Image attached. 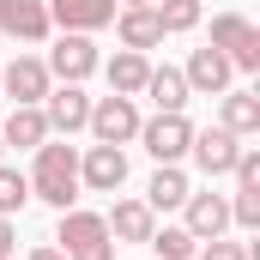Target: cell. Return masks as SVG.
I'll return each instance as SVG.
<instances>
[{
	"mask_svg": "<svg viewBox=\"0 0 260 260\" xmlns=\"http://www.w3.org/2000/svg\"><path fill=\"white\" fill-rule=\"evenodd\" d=\"M133 139H145V151L157 157V164H176V157H188V139H194V121L176 109V115H157V121H139Z\"/></svg>",
	"mask_w": 260,
	"mask_h": 260,
	"instance_id": "8992f818",
	"label": "cell"
},
{
	"mask_svg": "<svg viewBox=\"0 0 260 260\" xmlns=\"http://www.w3.org/2000/svg\"><path fill=\"white\" fill-rule=\"evenodd\" d=\"M85 127L97 133V145H127L133 133H139V109H133V97H115L109 91V97L91 103V121Z\"/></svg>",
	"mask_w": 260,
	"mask_h": 260,
	"instance_id": "5b68a950",
	"label": "cell"
},
{
	"mask_svg": "<svg viewBox=\"0 0 260 260\" xmlns=\"http://www.w3.org/2000/svg\"><path fill=\"white\" fill-rule=\"evenodd\" d=\"M24 200H30V182H24L18 170H6V164H0V218H12Z\"/></svg>",
	"mask_w": 260,
	"mask_h": 260,
	"instance_id": "cb8c5ba5",
	"label": "cell"
},
{
	"mask_svg": "<svg viewBox=\"0 0 260 260\" xmlns=\"http://www.w3.org/2000/svg\"><path fill=\"white\" fill-rule=\"evenodd\" d=\"M12 242H18V236H12V224L0 218V260H12Z\"/></svg>",
	"mask_w": 260,
	"mask_h": 260,
	"instance_id": "83f0119b",
	"label": "cell"
},
{
	"mask_svg": "<svg viewBox=\"0 0 260 260\" xmlns=\"http://www.w3.org/2000/svg\"><path fill=\"white\" fill-rule=\"evenodd\" d=\"M200 260H248V248H242V242H224V236H212V242H206V248H194Z\"/></svg>",
	"mask_w": 260,
	"mask_h": 260,
	"instance_id": "484cf974",
	"label": "cell"
},
{
	"mask_svg": "<svg viewBox=\"0 0 260 260\" xmlns=\"http://www.w3.org/2000/svg\"><path fill=\"white\" fill-rule=\"evenodd\" d=\"M30 260H67V254H61V248H55V242H43V248H37V254H30Z\"/></svg>",
	"mask_w": 260,
	"mask_h": 260,
	"instance_id": "f1b7e54d",
	"label": "cell"
},
{
	"mask_svg": "<svg viewBox=\"0 0 260 260\" xmlns=\"http://www.w3.org/2000/svg\"><path fill=\"white\" fill-rule=\"evenodd\" d=\"M30 200H43V206H55L67 212L73 200H79V151L73 145H37V170H30Z\"/></svg>",
	"mask_w": 260,
	"mask_h": 260,
	"instance_id": "6da1fadb",
	"label": "cell"
},
{
	"mask_svg": "<svg viewBox=\"0 0 260 260\" xmlns=\"http://www.w3.org/2000/svg\"><path fill=\"white\" fill-rule=\"evenodd\" d=\"M230 176H236V188H260V157H254V151H242Z\"/></svg>",
	"mask_w": 260,
	"mask_h": 260,
	"instance_id": "4316f807",
	"label": "cell"
},
{
	"mask_svg": "<svg viewBox=\"0 0 260 260\" xmlns=\"http://www.w3.org/2000/svg\"><path fill=\"white\" fill-rule=\"evenodd\" d=\"M6 145H43L49 139V121H43V103H12V115H6V127H0Z\"/></svg>",
	"mask_w": 260,
	"mask_h": 260,
	"instance_id": "e0dca14e",
	"label": "cell"
},
{
	"mask_svg": "<svg viewBox=\"0 0 260 260\" xmlns=\"http://www.w3.org/2000/svg\"><path fill=\"white\" fill-rule=\"evenodd\" d=\"M55 242H61V254H67V260H115L109 224H103L97 212H79V206H67V212H61Z\"/></svg>",
	"mask_w": 260,
	"mask_h": 260,
	"instance_id": "7a4b0ae2",
	"label": "cell"
},
{
	"mask_svg": "<svg viewBox=\"0 0 260 260\" xmlns=\"http://www.w3.org/2000/svg\"><path fill=\"white\" fill-rule=\"evenodd\" d=\"M188 151H194V164L206 170V176H230L236 157H242V145H236V133H230V127H194Z\"/></svg>",
	"mask_w": 260,
	"mask_h": 260,
	"instance_id": "52a82bcc",
	"label": "cell"
},
{
	"mask_svg": "<svg viewBox=\"0 0 260 260\" xmlns=\"http://www.w3.org/2000/svg\"><path fill=\"white\" fill-rule=\"evenodd\" d=\"M218 127H230L236 139H242V133H260V97H254V91H230V97H224V121H218Z\"/></svg>",
	"mask_w": 260,
	"mask_h": 260,
	"instance_id": "44dd1931",
	"label": "cell"
},
{
	"mask_svg": "<svg viewBox=\"0 0 260 260\" xmlns=\"http://www.w3.org/2000/svg\"><path fill=\"white\" fill-rule=\"evenodd\" d=\"M49 79H61V85H79V79H91L97 67H103V55H97V43L91 37H79V30H61V43L49 49Z\"/></svg>",
	"mask_w": 260,
	"mask_h": 260,
	"instance_id": "277c9868",
	"label": "cell"
},
{
	"mask_svg": "<svg viewBox=\"0 0 260 260\" xmlns=\"http://www.w3.org/2000/svg\"><path fill=\"white\" fill-rule=\"evenodd\" d=\"M43 121H49V133H79L85 121H91V97L79 91V85H49V97H43Z\"/></svg>",
	"mask_w": 260,
	"mask_h": 260,
	"instance_id": "8fae6325",
	"label": "cell"
},
{
	"mask_svg": "<svg viewBox=\"0 0 260 260\" xmlns=\"http://www.w3.org/2000/svg\"><path fill=\"white\" fill-rule=\"evenodd\" d=\"M230 73H236V67L224 61L218 49H194V61H188V73H182V79H188V91H206V97H218V91L230 85Z\"/></svg>",
	"mask_w": 260,
	"mask_h": 260,
	"instance_id": "2e32d148",
	"label": "cell"
},
{
	"mask_svg": "<svg viewBox=\"0 0 260 260\" xmlns=\"http://www.w3.org/2000/svg\"><path fill=\"white\" fill-rule=\"evenodd\" d=\"M0 91H6L12 103H43V97H49V67L37 61V55H18V61L0 73Z\"/></svg>",
	"mask_w": 260,
	"mask_h": 260,
	"instance_id": "7c38bea8",
	"label": "cell"
},
{
	"mask_svg": "<svg viewBox=\"0 0 260 260\" xmlns=\"http://www.w3.org/2000/svg\"><path fill=\"white\" fill-rule=\"evenodd\" d=\"M139 97H151L157 103V115H176L182 103H188V79L176 73V67H151V79H145V91Z\"/></svg>",
	"mask_w": 260,
	"mask_h": 260,
	"instance_id": "ac0fdd59",
	"label": "cell"
},
{
	"mask_svg": "<svg viewBox=\"0 0 260 260\" xmlns=\"http://www.w3.org/2000/svg\"><path fill=\"white\" fill-rule=\"evenodd\" d=\"M49 24L91 37V30H103V24H115V0H49Z\"/></svg>",
	"mask_w": 260,
	"mask_h": 260,
	"instance_id": "9c48e42d",
	"label": "cell"
},
{
	"mask_svg": "<svg viewBox=\"0 0 260 260\" xmlns=\"http://www.w3.org/2000/svg\"><path fill=\"white\" fill-rule=\"evenodd\" d=\"M182 206H188V224H182V230H188L194 242L224 236V224H230V200H224V194H188Z\"/></svg>",
	"mask_w": 260,
	"mask_h": 260,
	"instance_id": "4fadbf2b",
	"label": "cell"
},
{
	"mask_svg": "<svg viewBox=\"0 0 260 260\" xmlns=\"http://www.w3.org/2000/svg\"><path fill=\"white\" fill-rule=\"evenodd\" d=\"M230 218H236L242 230H254V224H260V188H236V200H230Z\"/></svg>",
	"mask_w": 260,
	"mask_h": 260,
	"instance_id": "d4e9b609",
	"label": "cell"
},
{
	"mask_svg": "<svg viewBox=\"0 0 260 260\" xmlns=\"http://www.w3.org/2000/svg\"><path fill=\"white\" fill-rule=\"evenodd\" d=\"M121 182H127V151H121V145H91L85 164H79V188H91V194H115Z\"/></svg>",
	"mask_w": 260,
	"mask_h": 260,
	"instance_id": "ba28073f",
	"label": "cell"
},
{
	"mask_svg": "<svg viewBox=\"0 0 260 260\" xmlns=\"http://www.w3.org/2000/svg\"><path fill=\"white\" fill-rule=\"evenodd\" d=\"M115 30H121V49H139V55L164 43V24H157L151 6H121L115 12Z\"/></svg>",
	"mask_w": 260,
	"mask_h": 260,
	"instance_id": "5bb4252c",
	"label": "cell"
},
{
	"mask_svg": "<svg viewBox=\"0 0 260 260\" xmlns=\"http://www.w3.org/2000/svg\"><path fill=\"white\" fill-rule=\"evenodd\" d=\"M151 12H157L164 37H182V30H194V24H200V0H157Z\"/></svg>",
	"mask_w": 260,
	"mask_h": 260,
	"instance_id": "7402d4cb",
	"label": "cell"
},
{
	"mask_svg": "<svg viewBox=\"0 0 260 260\" xmlns=\"http://www.w3.org/2000/svg\"><path fill=\"white\" fill-rule=\"evenodd\" d=\"M127 6H151V0H127Z\"/></svg>",
	"mask_w": 260,
	"mask_h": 260,
	"instance_id": "f546056e",
	"label": "cell"
},
{
	"mask_svg": "<svg viewBox=\"0 0 260 260\" xmlns=\"http://www.w3.org/2000/svg\"><path fill=\"white\" fill-rule=\"evenodd\" d=\"M0 30L12 43H43L49 37V0H0Z\"/></svg>",
	"mask_w": 260,
	"mask_h": 260,
	"instance_id": "30bf717a",
	"label": "cell"
},
{
	"mask_svg": "<svg viewBox=\"0 0 260 260\" xmlns=\"http://www.w3.org/2000/svg\"><path fill=\"white\" fill-rule=\"evenodd\" d=\"M0 151H6V139H0Z\"/></svg>",
	"mask_w": 260,
	"mask_h": 260,
	"instance_id": "4dcf8cb0",
	"label": "cell"
},
{
	"mask_svg": "<svg viewBox=\"0 0 260 260\" xmlns=\"http://www.w3.org/2000/svg\"><path fill=\"white\" fill-rule=\"evenodd\" d=\"M145 242L157 248V260H194V248H200V242L182 230V224H164V230H151Z\"/></svg>",
	"mask_w": 260,
	"mask_h": 260,
	"instance_id": "603a6c76",
	"label": "cell"
},
{
	"mask_svg": "<svg viewBox=\"0 0 260 260\" xmlns=\"http://www.w3.org/2000/svg\"><path fill=\"white\" fill-rule=\"evenodd\" d=\"M103 224H109V242H145V236L157 230V212H151L145 200H121Z\"/></svg>",
	"mask_w": 260,
	"mask_h": 260,
	"instance_id": "9a60e30c",
	"label": "cell"
},
{
	"mask_svg": "<svg viewBox=\"0 0 260 260\" xmlns=\"http://www.w3.org/2000/svg\"><path fill=\"white\" fill-rule=\"evenodd\" d=\"M145 79H151V61H145L139 49H121V55L109 61V91H115V97H139Z\"/></svg>",
	"mask_w": 260,
	"mask_h": 260,
	"instance_id": "d6986e66",
	"label": "cell"
},
{
	"mask_svg": "<svg viewBox=\"0 0 260 260\" xmlns=\"http://www.w3.org/2000/svg\"><path fill=\"white\" fill-rule=\"evenodd\" d=\"M212 49L236 67V73H260V30L242 12H218L212 18Z\"/></svg>",
	"mask_w": 260,
	"mask_h": 260,
	"instance_id": "3957f363",
	"label": "cell"
},
{
	"mask_svg": "<svg viewBox=\"0 0 260 260\" xmlns=\"http://www.w3.org/2000/svg\"><path fill=\"white\" fill-rule=\"evenodd\" d=\"M188 194H194V188H188V176H182L176 164H157V176L145 182V206H151V212H170V206H182Z\"/></svg>",
	"mask_w": 260,
	"mask_h": 260,
	"instance_id": "ffe728a7",
	"label": "cell"
}]
</instances>
